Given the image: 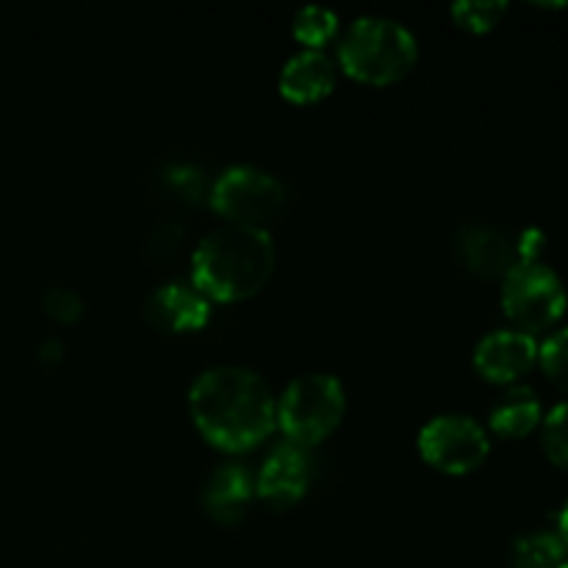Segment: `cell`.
<instances>
[{
	"label": "cell",
	"mask_w": 568,
	"mask_h": 568,
	"mask_svg": "<svg viewBox=\"0 0 568 568\" xmlns=\"http://www.w3.org/2000/svg\"><path fill=\"white\" fill-rule=\"evenodd\" d=\"M194 425L227 453L253 449L275 427V397L264 377L244 366H211L189 392Z\"/></svg>",
	"instance_id": "cell-1"
},
{
	"label": "cell",
	"mask_w": 568,
	"mask_h": 568,
	"mask_svg": "<svg viewBox=\"0 0 568 568\" xmlns=\"http://www.w3.org/2000/svg\"><path fill=\"white\" fill-rule=\"evenodd\" d=\"M275 270V242L258 225L225 222L192 255V283L209 300H244L258 292Z\"/></svg>",
	"instance_id": "cell-2"
},
{
	"label": "cell",
	"mask_w": 568,
	"mask_h": 568,
	"mask_svg": "<svg viewBox=\"0 0 568 568\" xmlns=\"http://www.w3.org/2000/svg\"><path fill=\"white\" fill-rule=\"evenodd\" d=\"M416 55H419L416 37L392 17H358L338 39L342 67L366 83L399 81L416 64Z\"/></svg>",
	"instance_id": "cell-3"
},
{
	"label": "cell",
	"mask_w": 568,
	"mask_h": 568,
	"mask_svg": "<svg viewBox=\"0 0 568 568\" xmlns=\"http://www.w3.org/2000/svg\"><path fill=\"white\" fill-rule=\"evenodd\" d=\"M344 408L347 399L342 381L327 372H308L283 388L275 403V425L286 433V442L314 447L336 430Z\"/></svg>",
	"instance_id": "cell-4"
},
{
	"label": "cell",
	"mask_w": 568,
	"mask_h": 568,
	"mask_svg": "<svg viewBox=\"0 0 568 568\" xmlns=\"http://www.w3.org/2000/svg\"><path fill=\"white\" fill-rule=\"evenodd\" d=\"M568 294L552 266L538 261H516L503 277V308L516 322V331L538 333L552 327L566 314Z\"/></svg>",
	"instance_id": "cell-5"
},
{
	"label": "cell",
	"mask_w": 568,
	"mask_h": 568,
	"mask_svg": "<svg viewBox=\"0 0 568 568\" xmlns=\"http://www.w3.org/2000/svg\"><path fill=\"white\" fill-rule=\"evenodd\" d=\"M286 186L277 175L253 164H233L220 172L211 186V205L225 220L239 225H258L272 220L286 205Z\"/></svg>",
	"instance_id": "cell-6"
},
{
	"label": "cell",
	"mask_w": 568,
	"mask_h": 568,
	"mask_svg": "<svg viewBox=\"0 0 568 568\" xmlns=\"http://www.w3.org/2000/svg\"><path fill=\"white\" fill-rule=\"evenodd\" d=\"M488 436L477 419L466 414L433 416L419 433V453L427 464L449 475L477 469L488 455Z\"/></svg>",
	"instance_id": "cell-7"
},
{
	"label": "cell",
	"mask_w": 568,
	"mask_h": 568,
	"mask_svg": "<svg viewBox=\"0 0 568 568\" xmlns=\"http://www.w3.org/2000/svg\"><path fill=\"white\" fill-rule=\"evenodd\" d=\"M311 480H314V455L311 447L300 444H277L266 460L261 464L255 477V491L272 508H292L305 497Z\"/></svg>",
	"instance_id": "cell-8"
},
{
	"label": "cell",
	"mask_w": 568,
	"mask_h": 568,
	"mask_svg": "<svg viewBox=\"0 0 568 568\" xmlns=\"http://www.w3.org/2000/svg\"><path fill=\"white\" fill-rule=\"evenodd\" d=\"M538 344L530 333L505 327L483 336L475 347V369L494 383H514L536 366Z\"/></svg>",
	"instance_id": "cell-9"
},
{
	"label": "cell",
	"mask_w": 568,
	"mask_h": 568,
	"mask_svg": "<svg viewBox=\"0 0 568 568\" xmlns=\"http://www.w3.org/2000/svg\"><path fill=\"white\" fill-rule=\"evenodd\" d=\"M209 314L211 300L189 281L164 283L148 300V320L166 333L200 331Z\"/></svg>",
	"instance_id": "cell-10"
},
{
	"label": "cell",
	"mask_w": 568,
	"mask_h": 568,
	"mask_svg": "<svg viewBox=\"0 0 568 568\" xmlns=\"http://www.w3.org/2000/svg\"><path fill=\"white\" fill-rule=\"evenodd\" d=\"M458 258L469 272L480 277H505L519 261L516 242L494 225H466L458 233Z\"/></svg>",
	"instance_id": "cell-11"
},
{
	"label": "cell",
	"mask_w": 568,
	"mask_h": 568,
	"mask_svg": "<svg viewBox=\"0 0 568 568\" xmlns=\"http://www.w3.org/2000/svg\"><path fill=\"white\" fill-rule=\"evenodd\" d=\"M253 491L255 483L247 466L220 464L205 477L200 497H203V508L209 510L211 519L222 521V525H236L247 514Z\"/></svg>",
	"instance_id": "cell-12"
},
{
	"label": "cell",
	"mask_w": 568,
	"mask_h": 568,
	"mask_svg": "<svg viewBox=\"0 0 568 568\" xmlns=\"http://www.w3.org/2000/svg\"><path fill=\"white\" fill-rule=\"evenodd\" d=\"M333 83H336V67L325 50H300L281 70V92L294 103H314L325 98Z\"/></svg>",
	"instance_id": "cell-13"
},
{
	"label": "cell",
	"mask_w": 568,
	"mask_h": 568,
	"mask_svg": "<svg viewBox=\"0 0 568 568\" xmlns=\"http://www.w3.org/2000/svg\"><path fill=\"white\" fill-rule=\"evenodd\" d=\"M541 399L530 386H508L491 405V427L503 438H521L541 425Z\"/></svg>",
	"instance_id": "cell-14"
},
{
	"label": "cell",
	"mask_w": 568,
	"mask_h": 568,
	"mask_svg": "<svg viewBox=\"0 0 568 568\" xmlns=\"http://www.w3.org/2000/svg\"><path fill=\"white\" fill-rule=\"evenodd\" d=\"M568 547L552 530L525 532L510 549V568H560L566 564Z\"/></svg>",
	"instance_id": "cell-15"
},
{
	"label": "cell",
	"mask_w": 568,
	"mask_h": 568,
	"mask_svg": "<svg viewBox=\"0 0 568 568\" xmlns=\"http://www.w3.org/2000/svg\"><path fill=\"white\" fill-rule=\"evenodd\" d=\"M292 28H294V37H297L300 42L320 50L322 44L336 33L338 17L336 11L325 9V6H303V9H297V14H294Z\"/></svg>",
	"instance_id": "cell-16"
},
{
	"label": "cell",
	"mask_w": 568,
	"mask_h": 568,
	"mask_svg": "<svg viewBox=\"0 0 568 568\" xmlns=\"http://www.w3.org/2000/svg\"><path fill=\"white\" fill-rule=\"evenodd\" d=\"M508 6L503 0H460L453 6V17L460 28L469 31H488L503 20Z\"/></svg>",
	"instance_id": "cell-17"
},
{
	"label": "cell",
	"mask_w": 568,
	"mask_h": 568,
	"mask_svg": "<svg viewBox=\"0 0 568 568\" xmlns=\"http://www.w3.org/2000/svg\"><path fill=\"white\" fill-rule=\"evenodd\" d=\"M538 361H541V369L547 372L549 381L568 394V327L555 331L538 347Z\"/></svg>",
	"instance_id": "cell-18"
},
{
	"label": "cell",
	"mask_w": 568,
	"mask_h": 568,
	"mask_svg": "<svg viewBox=\"0 0 568 568\" xmlns=\"http://www.w3.org/2000/svg\"><path fill=\"white\" fill-rule=\"evenodd\" d=\"M544 449L558 466L568 469V403H560L558 408L549 410L544 419Z\"/></svg>",
	"instance_id": "cell-19"
},
{
	"label": "cell",
	"mask_w": 568,
	"mask_h": 568,
	"mask_svg": "<svg viewBox=\"0 0 568 568\" xmlns=\"http://www.w3.org/2000/svg\"><path fill=\"white\" fill-rule=\"evenodd\" d=\"M42 303H44V311H48L55 322H75V320H81V314H83L81 294L72 292V288H64V286L48 288L42 297Z\"/></svg>",
	"instance_id": "cell-20"
},
{
	"label": "cell",
	"mask_w": 568,
	"mask_h": 568,
	"mask_svg": "<svg viewBox=\"0 0 568 568\" xmlns=\"http://www.w3.org/2000/svg\"><path fill=\"white\" fill-rule=\"evenodd\" d=\"M166 183L175 194H183V197H197L200 189H203V172L192 164H175L170 172H166Z\"/></svg>",
	"instance_id": "cell-21"
},
{
	"label": "cell",
	"mask_w": 568,
	"mask_h": 568,
	"mask_svg": "<svg viewBox=\"0 0 568 568\" xmlns=\"http://www.w3.org/2000/svg\"><path fill=\"white\" fill-rule=\"evenodd\" d=\"M181 239H183V227L181 225L159 227V231H155V236H153V242H150V253H153V255H161V253L170 255L172 250L181 244Z\"/></svg>",
	"instance_id": "cell-22"
},
{
	"label": "cell",
	"mask_w": 568,
	"mask_h": 568,
	"mask_svg": "<svg viewBox=\"0 0 568 568\" xmlns=\"http://www.w3.org/2000/svg\"><path fill=\"white\" fill-rule=\"evenodd\" d=\"M558 536L564 538V544L568 547V503L564 505V510H560V530H558Z\"/></svg>",
	"instance_id": "cell-23"
},
{
	"label": "cell",
	"mask_w": 568,
	"mask_h": 568,
	"mask_svg": "<svg viewBox=\"0 0 568 568\" xmlns=\"http://www.w3.org/2000/svg\"><path fill=\"white\" fill-rule=\"evenodd\" d=\"M560 568H568V560H566V564H564V566H560Z\"/></svg>",
	"instance_id": "cell-24"
}]
</instances>
